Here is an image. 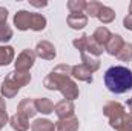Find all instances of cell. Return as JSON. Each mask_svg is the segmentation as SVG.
<instances>
[{"label": "cell", "instance_id": "6da1fadb", "mask_svg": "<svg viewBox=\"0 0 132 131\" xmlns=\"http://www.w3.org/2000/svg\"><path fill=\"white\" fill-rule=\"evenodd\" d=\"M104 85L114 94H125L132 90V71L126 66H111L104 72Z\"/></svg>", "mask_w": 132, "mask_h": 131}, {"label": "cell", "instance_id": "7a4b0ae2", "mask_svg": "<svg viewBox=\"0 0 132 131\" xmlns=\"http://www.w3.org/2000/svg\"><path fill=\"white\" fill-rule=\"evenodd\" d=\"M71 72H72V66L71 65H68V63H60V65H57L54 69H51V72L45 77L43 86H45L46 90H51V91H59L60 86L65 83L66 80H68L69 77H72Z\"/></svg>", "mask_w": 132, "mask_h": 131}, {"label": "cell", "instance_id": "3957f363", "mask_svg": "<svg viewBox=\"0 0 132 131\" xmlns=\"http://www.w3.org/2000/svg\"><path fill=\"white\" fill-rule=\"evenodd\" d=\"M103 114L109 119V125H111V128H115V127L120 123V120L126 116L125 105L120 103V102L111 100V102L104 103V106H103Z\"/></svg>", "mask_w": 132, "mask_h": 131}, {"label": "cell", "instance_id": "277c9868", "mask_svg": "<svg viewBox=\"0 0 132 131\" xmlns=\"http://www.w3.org/2000/svg\"><path fill=\"white\" fill-rule=\"evenodd\" d=\"M35 53H34V49H23L19 56H17V59H15V62H14V66H15V71H22V72H29V69L34 66L35 63Z\"/></svg>", "mask_w": 132, "mask_h": 131}, {"label": "cell", "instance_id": "5b68a950", "mask_svg": "<svg viewBox=\"0 0 132 131\" xmlns=\"http://www.w3.org/2000/svg\"><path fill=\"white\" fill-rule=\"evenodd\" d=\"M34 53L37 57L43 59V60H54L55 56H57V51H55V46L49 42V40H40L35 48H34Z\"/></svg>", "mask_w": 132, "mask_h": 131}, {"label": "cell", "instance_id": "8992f818", "mask_svg": "<svg viewBox=\"0 0 132 131\" xmlns=\"http://www.w3.org/2000/svg\"><path fill=\"white\" fill-rule=\"evenodd\" d=\"M31 20H32V12L26 11V9H20L15 12L12 22H14V26L19 30V31H28L31 30Z\"/></svg>", "mask_w": 132, "mask_h": 131}, {"label": "cell", "instance_id": "52a82bcc", "mask_svg": "<svg viewBox=\"0 0 132 131\" xmlns=\"http://www.w3.org/2000/svg\"><path fill=\"white\" fill-rule=\"evenodd\" d=\"M54 113L57 114L59 119H66V117H72L75 113V105L72 100H60L54 105Z\"/></svg>", "mask_w": 132, "mask_h": 131}, {"label": "cell", "instance_id": "ba28073f", "mask_svg": "<svg viewBox=\"0 0 132 131\" xmlns=\"http://www.w3.org/2000/svg\"><path fill=\"white\" fill-rule=\"evenodd\" d=\"M19 91H20V86L14 82V79H12V77L9 76V72H8V76L5 77V80H3V83H2V86H0L2 96L6 97V99H12L19 94Z\"/></svg>", "mask_w": 132, "mask_h": 131}, {"label": "cell", "instance_id": "9c48e42d", "mask_svg": "<svg viewBox=\"0 0 132 131\" xmlns=\"http://www.w3.org/2000/svg\"><path fill=\"white\" fill-rule=\"evenodd\" d=\"M60 93H62V96L66 99V100H75V99H78L80 96V90H78V86H77V83L74 82V79L72 77H69L68 80H66L65 83L60 86V90H59Z\"/></svg>", "mask_w": 132, "mask_h": 131}, {"label": "cell", "instance_id": "30bf717a", "mask_svg": "<svg viewBox=\"0 0 132 131\" xmlns=\"http://www.w3.org/2000/svg\"><path fill=\"white\" fill-rule=\"evenodd\" d=\"M71 76H72V79H77V80H80V82H86V83H92V82H94L92 72H91L85 65H81V63L72 66Z\"/></svg>", "mask_w": 132, "mask_h": 131}, {"label": "cell", "instance_id": "8fae6325", "mask_svg": "<svg viewBox=\"0 0 132 131\" xmlns=\"http://www.w3.org/2000/svg\"><path fill=\"white\" fill-rule=\"evenodd\" d=\"M17 113L22 114L23 117L29 119V117H34L37 114V108H35V103H34V99H22L20 103L17 105Z\"/></svg>", "mask_w": 132, "mask_h": 131}, {"label": "cell", "instance_id": "7c38bea8", "mask_svg": "<svg viewBox=\"0 0 132 131\" xmlns=\"http://www.w3.org/2000/svg\"><path fill=\"white\" fill-rule=\"evenodd\" d=\"M66 23L71 30H85L86 25H88V16L85 12H80V14H69L68 19H66Z\"/></svg>", "mask_w": 132, "mask_h": 131}, {"label": "cell", "instance_id": "4fadbf2b", "mask_svg": "<svg viewBox=\"0 0 132 131\" xmlns=\"http://www.w3.org/2000/svg\"><path fill=\"white\" fill-rule=\"evenodd\" d=\"M125 43H126V42L123 40V37H121L120 34H112L111 39H109V42L106 43L104 49H106V53H108L109 56H117V54L121 51V48H123Z\"/></svg>", "mask_w": 132, "mask_h": 131}, {"label": "cell", "instance_id": "5bb4252c", "mask_svg": "<svg viewBox=\"0 0 132 131\" xmlns=\"http://www.w3.org/2000/svg\"><path fill=\"white\" fill-rule=\"evenodd\" d=\"M78 127H80V122L75 116L59 119L55 122V131H78Z\"/></svg>", "mask_w": 132, "mask_h": 131}, {"label": "cell", "instance_id": "9a60e30c", "mask_svg": "<svg viewBox=\"0 0 132 131\" xmlns=\"http://www.w3.org/2000/svg\"><path fill=\"white\" fill-rule=\"evenodd\" d=\"M9 125L14 131H28L29 130V120L23 117L22 114L15 113L14 116L9 117Z\"/></svg>", "mask_w": 132, "mask_h": 131}, {"label": "cell", "instance_id": "2e32d148", "mask_svg": "<svg viewBox=\"0 0 132 131\" xmlns=\"http://www.w3.org/2000/svg\"><path fill=\"white\" fill-rule=\"evenodd\" d=\"M34 103H35V108H37V113H42L45 116L54 113V103L52 100L48 97H37L34 99Z\"/></svg>", "mask_w": 132, "mask_h": 131}, {"label": "cell", "instance_id": "e0dca14e", "mask_svg": "<svg viewBox=\"0 0 132 131\" xmlns=\"http://www.w3.org/2000/svg\"><path fill=\"white\" fill-rule=\"evenodd\" d=\"M80 57H81V65H85L92 74L95 72V71H98L100 69V65H101V62H100L98 57H94V56H91V54H86V53H81L80 54Z\"/></svg>", "mask_w": 132, "mask_h": 131}, {"label": "cell", "instance_id": "ac0fdd59", "mask_svg": "<svg viewBox=\"0 0 132 131\" xmlns=\"http://www.w3.org/2000/svg\"><path fill=\"white\" fill-rule=\"evenodd\" d=\"M111 35H112V33L109 31V28H106V26H98L95 31H94V34H92V39L98 43L100 46H106V43L109 42V39H111Z\"/></svg>", "mask_w": 132, "mask_h": 131}, {"label": "cell", "instance_id": "d6986e66", "mask_svg": "<svg viewBox=\"0 0 132 131\" xmlns=\"http://www.w3.org/2000/svg\"><path fill=\"white\" fill-rule=\"evenodd\" d=\"M14 56H15V51H14L12 46H9V45H2V46H0V66L9 65V63L14 60Z\"/></svg>", "mask_w": 132, "mask_h": 131}, {"label": "cell", "instance_id": "ffe728a7", "mask_svg": "<svg viewBox=\"0 0 132 131\" xmlns=\"http://www.w3.org/2000/svg\"><path fill=\"white\" fill-rule=\"evenodd\" d=\"M31 131H55V123L49 119H35L31 123Z\"/></svg>", "mask_w": 132, "mask_h": 131}, {"label": "cell", "instance_id": "44dd1931", "mask_svg": "<svg viewBox=\"0 0 132 131\" xmlns=\"http://www.w3.org/2000/svg\"><path fill=\"white\" fill-rule=\"evenodd\" d=\"M97 19H98L101 23H104V25H108V23H112V22L115 20V11H114L111 6H106V5H103V8L100 9L98 16H97Z\"/></svg>", "mask_w": 132, "mask_h": 131}, {"label": "cell", "instance_id": "7402d4cb", "mask_svg": "<svg viewBox=\"0 0 132 131\" xmlns=\"http://www.w3.org/2000/svg\"><path fill=\"white\" fill-rule=\"evenodd\" d=\"M9 76L14 79V82H15L20 88H22V86H26V85L31 82V79H32L29 72H22V71H15V69H14V71H11V72H9Z\"/></svg>", "mask_w": 132, "mask_h": 131}, {"label": "cell", "instance_id": "603a6c76", "mask_svg": "<svg viewBox=\"0 0 132 131\" xmlns=\"http://www.w3.org/2000/svg\"><path fill=\"white\" fill-rule=\"evenodd\" d=\"M46 23H48V20H46V17L43 16V14H40V12H32V20H31V30L32 31H43L45 28H46Z\"/></svg>", "mask_w": 132, "mask_h": 131}, {"label": "cell", "instance_id": "cb8c5ba5", "mask_svg": "<svg viewBox=\"0 0 132 131\" xmlns=\"http://www.w3.org/2000/svg\"><path fill=\"white\" fill-rule=\"evenodd\" d=\"M103 51H104V48L103 46H100L98 43L92 39V35H88V45H86V54H91V56H94V57H98L103 54Z\"/></svg>", "mask_w": 132, "mask_h": 131}, {"label": "cell", "instance_id": "d4e9b609", "mask_svg": "<svg viewBox=\"0 0 132 131\" xmlns=\"http://www.w3.org/2000/svg\"><path fill=\"white\" fill-rule=\"evenodd\" d=\"M103 8V3L98 0H91V2H86V8H85V14L88 16V19L91 17H97L100 12V9Z\"/></svg>", "mask_w": 132, "mask_h": 131}, {"label": "cell", "instance_id": "484cf974", "mask_svg": "<svg viewBox=\"0 0 132 131\" xmlns=\"http://www.w3.org/2000/svg\"><path fill=\"white\" fill-rule=\"evenodd\" d=\"M85 8H86V0H69L68 2V9L71 14L85 12Z\"/></svg>", "mask_w": 132, "mask_h": 131}, {"label": "cell", "instance_id": "4316f807", "mask_svg": "<svg viewBox=\"0 0 132 131\" xmlns=\"http://www.w3.org/2000/svg\"><path fill=\"white\" fill-rule=\"evenodd\" d=\"M118 60H121V62H131L132 60V43H125L123 45V48H121V51L115 56Z\"/></svg>", "mask_w": 132, "mask_h": 131}, {"label": "cell", "instance_id": "83f0119b", "mask_svg": "<svg viewBox=\"0 0 132 131\" xmlns=\"http://www.w3.org/2000/svg\"><path fill=\"white\" fill-rule=\"evenodd\" d=\"M12 28L9 26V25H6V23H3V25H0V43H6V42H9L11 39H12Z\"/></svg>", "mask_w": 132, "mask_h": 131}, {"label": "cell", "instance_id": "f1b7e54d", "mask_svg": "<svg viewBox=\"0 0 132 131\" xmlns=\"http://www.w3.org/2000/svg\"><path fill=\"white\" fill-rule=\"evenodd\" d=\"M114 130L115 131H132V114H126Z\"/></svg>", "mask_w": 132, "mask_h": 131}, {"label": "cell", "instance_id": "f546056e", "mask_svg": "<svg viewBox=\"0 0 132 131\" xmlns=\"http://www.w3.org/2000/svg\"><path fill=\"white\" fill-rule=\"evenodd\" d=\"M72 45L75 46V49H78V53H85L86 51V45H88V34H81L80 37L72 40Z\"/></svg>", "mask_w": 132, "mask_h": 131}, {"label": "cell", "instance_id": "4dcf8cb0", "mask_svg": "<svg viewBox=\"0 0 132 131\" xmlns=\"http://www.w3.org/2000/svg\"><path fill=\"white\" fill-rule=\"evenodd\" d=\"M123 26H125L128 31H132V14H128V16L123 19Z\"/></svg>", "mask_w": 132, "mask_h": 131}, {"label": "cell", "instance_id": "1f68e13d", "mask_svg": "<svg viewBox=\"0 0 132 131\" xmlns=\"http://www.w3.org/2000/svg\"><path fill=\"white\" fill-rule=\"evenodd\" d=\"M6 20H8V9L5 6H0V25L6 23Z\"/></svg>", "mask_w": 132, "mask_h": 131}, {"label": "cell", "instance_id": "d6a6232c", "mask_svg": "<svg viewBox=\"0 0 132 131\" xmlns=\"http://www.w3.org/2000/svg\"><path fill=\"white\" fill-rule=\"evenodd\" d=\"M3 114H6V102L0 96V116H3Z\"/></svg>", "mask_w": 132, "mask_h": 131}, {"label": "cell", "instance_id": "836d02e7", "mask_svg": "<svg viewBox=\"0 0 132 131\" xmlns=\"http://www.w3.org/2000/svg\"><path fill=\"white\" fill-rule=\"evenodd\" d=\"M9 122V117H8V114H3V116H0V131H2V128L6 125Z\"/></svg>", "mask_w": 132, "mask_h": 131}, {"label": "cell", "instance_id": "e575fe53", "mask_svg": "<svg viewBox=\"0 0 132 131\" xmlns=\"http://www.w3.org/2000/svg\"><path fill=\"white\" fill-rule=\"evenodd\" d=\"M31 5L35 8H45V6H48V2H31Z\"/></svg>", "mask_w": 132, "mask_h": 131}, {"label": "cell", "instance_id": "d590c367", "mask_svg": "<svg viewBox=\"0 0 132 131\" xmlns=\"http://www.w3.org/2000/svg\"><path fill=\"white\" fill-rule=\"evenodd\" d=\"M128 110L131 111V114H132V97L129 99V100H128Z\"/></svg>", "mask_w": 132, "mask_h": 131}, {"label": "cell", "instance_id": "8d00e7d4", "mask_svg": "<svg viewBox=\"0 0 132 131\" xmlns=\"http://www.w3.org/2000/svg\"><path fill=\"white\" fill-rule=\"evenodd\" d=\"M129 14H132V2L129 3Z\"/></svg>", "mask_w": 132, "mask_h": 131}]
</instances>
